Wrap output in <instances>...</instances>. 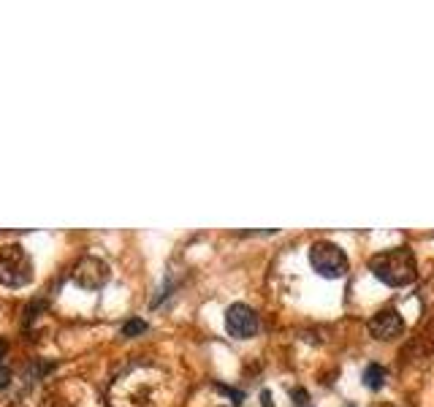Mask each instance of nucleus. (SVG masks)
Instances as JSON below:
<instances>
[{
	"label": "nucleus",
	"mask_w": 434,
	"mask_h": 407,
	"mask_svg": "<svg viewBox=\"0 0 434 407\" xmlns=\"http://www.w3.org/2000/svg\"><path fill=\"white\" fill-rule=\"evenodd\" d=\"M369 269L389 288H404V285H410L415 280L418 261H415L410 247H393V250H383V253L372 255Z\"/></svg>",
	"instance_id": "nucleus-1"
},
{
	"label": "nucleus",
	"mask_w": 434,
	"mask_h": 407,
	"mask_svg": "<svg viewBox=\"0 0 434 407\" xmlns=\"http://www.w3.org/2000/svg\"><path fill=\"white\" fill-rule=\"evenodd\" d=\"M30 277H33V267L22 244L0 247V285L22 288L30 282Z\"/></svg>",
	"instance_id": "nucleus-2"
},
{
	"label": "nucleus",
	"mask_w": 434,
	"mask_h": 407,
	"mask_svg": "<svg viewBox=\"0 0 434 407\" xmlns=\"http://www.w3.org/2000/svg\"><path fill=\"white\" fill-rule=\"evenodd\" d=\"M309 264L320 277L337 280L347 271V255L345 250L334 242H315L309 247Z\"/></svg>",
	"instance_id": "nucleus-3"
},
{
	"label": "nucleus",
	"mask_w": 434,
	"mask_h": 407,
	"mask_svg": "<svg viewBox=\"0 0 434 407\" xmlns=\"http://www.w3.org/2000/svg\"><path fill=\"white\" fill-rule=\"evenodd\" d=\"M225 328L236 340H250L258 334V313L247 304H231L225 310Z\"/></svg>",
	"instance_id": "nucleus-4"
},
{
	"label": "nucleus",
	"mask_w": 434,
	"mask_h": 407,
	"mask_svg": "<svg viewBox=\"0 0 434 407\" xmlns=\"http://www.w3.org/2000/svg\"><path fill=\"white\" fill-rule=\"evenodd\" d=\"M74 280H76L85 291H98V288H103L106 280H109V264L101 261V258L87 255V258H82V261L76 264Z\"/></svg>",
	"instance_id": "nucleus-5"
},
{
	"label": "nucleus",
	"mask_w": 434,
	"mask_h": 407,
	"mask_svg": "<svg viewBox=\"0 0 434 407\" xmlns=\"http://www.w3.org/2000/svg\"><path fill=\"white\" fill-rule=\"evenodd\" d=\"M404 331V320L396 310H380L378 315H372L369 320V334L375 340H383V342H391L396 337H402Z\"/></svg>",
	"instance_id": "nucleus-6"
},
{
	"label": "nucleus",
	"mask_w": 434,
	"mask_h": 407,
	"mask_svg": "<svg viewBox=\"0 0 434 407\" xmlns=\"http://www.w3.org/2000/svg\"><path fill=\"white\" fill-rule=\"evenodd\" d=\"M364 386H366L369 391H380V388L386 386V369H383L380 364H369V366L364 369Z\"/></svg>",
	"instance_id": "nucleus-7"
},
{
	"label": "nucleus",
	"mask_w": 434,
	"mask_h": 407,
	"mask_svg": "<svg viewBox=\"0 0 434 407\" xmlns=\"http://www.w3.org/2000/svg\"><path fill=\"white\" fill-rule=\"evenodd\" d=\"M144 331H147V323L138 320V317H133L123 326V337H136V334H144Z\"/></svg>",
	"instance_id": "nucleus-8"
},
{
	"label": "nucleus",
	"mask_w": 434,
	"mask_h": 407,
	"mask_svg": "<svg viewBox=\"0 0 434 407\" xmlns=\"http://www.w3.org/2000/svg\"><path fill=\"white\" fill-rule=\"evenodd\" d=\"M11 377H14V375H11V369H8L6 364H0V391H3V388H8Z\"/></svg>",
	"instance_id": "nucleus-9"
},
{
	"label": "nucleus",
	"mask_w": 434,
	"mask_h": 407,
	"mask_svg": "<svg viewBox=\"0 0 434 407\" xmlns=\"http://www.w3.org/2000/svg\"><path fill=\"white\" fill-rule=\"evenodd\" d=\"M8 407H25L22 402H14V405H8Z\"/></svg>",
	"instance_id": "nucleus-10"
},
{
	"label": "nucleus",
	"mask_w": 434,
	"mask_h": 407,
	"mask_svg": "<svg viewBox=\"0 0 434 407\" xmlns=\"http://www.w3.org/2000/svg\"><path fill=\"white\" fill-rule=\"evenodd\" d=\"M304 407H309V405H304Z\"/></svg>",
	"instance_id": "nucleus-11"
}]
</instances>
